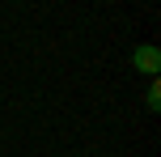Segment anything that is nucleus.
Here are the masks:
<instances>
[{
	"instance_id": "nucleus-1",
	"label": "nucleus",
	"mask_w": 161,
	"mask_h": 157,
	"mask_svg": "<svg viewBox=\"0 0 161 157\" xmlns=\"http://www.w3.org/2000/svg\"><path fill=\"white\" fill-rule=\"evenodd\" d=\"M131 64H136L144 76H157L161 72V51L157 47H136V51H131Z\"/></svg>"
},
{
	"instance_id": "nucleus-2",
	"label": "nucleus",
	"mask_w": 161,
	"mask_h": 157,
	"mask_svg": "<svg viewBox=\"0 0 161 157\" xmlns=\"http://www.w3.org/2000/svg\"><path fill=\"white\" fill-rule=\"evenodd\" d=\"M144 106L153 110V115L161 110V81H157V76H153V81H148V93H144Z\"/></svg>"
}]
</instances>
